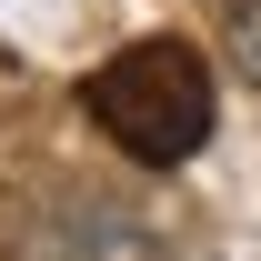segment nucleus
<instances>
[{
  "label": "nucleus",
  "mask_w": 261,
  "mask_h": 261,
  "mask_svg": "<svg viewBox=\"0 0 261 261\" xmlns=\"http://www.w3.org/2000/svg\"><path fill=\"white\" fill-rule=\"evenodd\" d=\"M81 111H91V130L121 161L181 171L201 141H211V121H221V91H211V61H201L181 31H141V40H121V50L81 81Z\"/></svg>",
  "instance_id": "nucleus-1"
},
{
  "label": "nucleus",
  "mask_w": 261,
  "mask_h": 261,
  "mask_svg": "<svg viewBox=\"0 0 261 261\" xmlns=\"http://www.w3.org/2000/svg\"><path fill=\"white\" fill-rule=\"evenodd\" d=\"M0 261H171V251H161V231L141 221V211H121V201L50 191V201H31L10 221Z\"/></svg>",
  "instance_id": "nucleus-2"
},
{
  "label": "nucleus",
  "mask_w": 261,
  "mask_h": 261,
  "mask_svg": "<svg viewBox=\"0 0 261 261\" xmlns=\"http://www.w3.org/2000/svg\"><path fill=\"white\" fill-rule=\"evenodd\" d=\"M221 31H231V61H241V81L261 91V0H231V10H221Z\"/></svg>",
  "instance_id": "nucleus-3"
}]
</instances>
